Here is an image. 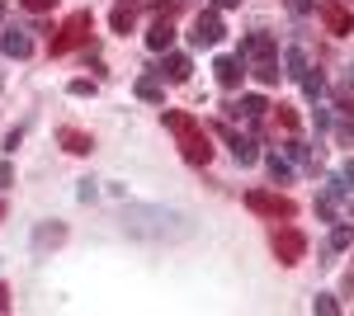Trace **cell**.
Returning a JSON list of instances; mask_svg holds the SVG:
<instances>
[{
    "mask_svg": "<svg viewBox=\"0 0 354 316\" xmlns=\"http://www.w3.org/2000/svg\"><path fill=\"white\" fill-rule=\"evenodd\" d=\"M165 128L175 132V142H180V156L189 160V165H208L213 160V142H208V132L203 123L185 113V109H165Z\"/></svg>",
    "mask_w": 354,
    "mask_h": 316,
    "instance_id": "cell-1",
    "label": "cell"
},
{
    "mask_svg": "<svg viewBox=\"0 0 354 316\" xmlns=\"http://www.w3.org/2000/svg\"><path fill=\"white\" fill-rule=\"evenodd\" d=\"M90 28H95V19H90V10H76L66 24L57 28V38H53V57H66V53H76V48H85L90 43Z\"/></svg>",
    "mask_w": 354,
    "mask_h": 316,
    "instance_id": "cell-2",
    "label": "cell"
},
{
    "mask_svg": "<svg viewBox=\"0 0 354 316\" xmlns=\"http://www.w3.org/2000/svg\"><path fill=\"white\" fill-rule=\"evenodd\" d=\"M245 208L260 212V217H274V222H293V198L288 194H274V189H250L245 194Z\"/></svg>",
    "mask_w": 354,
    "mask_h": 316,
    "instance_id": "cell-3",
    "label": "cell"
},
{
    "mask_svg": "<svg viewBox=\"0 0 354 316\" xmlns=\"http://www.w3.org/2000/svg\"><path fill=\"white\" fill-rule=\"evenodd\" d=\"M274 255H279V264H298L307 255V236H302L293 222H279L274 227Z\"/></svg>",
    "mask_w": 354,
    "mask_h": 316,
    "instance_id": "cell-4",
    "label": "cell"
},
{
    "mask_svg": "<svg viewBox=\"0 0 354 316\" xmlns=\"http://www.w3.org/2000/svg\"><path fill=\"white\" fill-rule=\"evenodd\" d=\"M222 33H227V28H222V19L208 10V15H198V19H194L189 43H194V48H213V43H222Z\"/></svg>",
    "mask_w": 354,
    "mask_h": 316,
    "instance_id": "cell-5",
    "label": "cell"
},
{
    "mask_svg": "<svg viewBox=\"0 0 354 316\" xmlns=\"http://www.w3.org/2000/svg\"><path fill=\"white\" fill-rule=\"evenodd\" d=\"M170 15H175V5H161L156 24H151V33H147V48H151V53H165V48L175 43V24H170Z\"/></svg>",
    "mask_w": 354,
    "mask_h": 316,
    "instance_id": "cell-6",
    "label": "cell"
},
{
    "mask_svg": "<svg viewBox=\"0 0 354 316\" xmlns=\"http://www.w3.org/2000/svg\"><path fill=\"white\" fill-rule=\"evenodd\" d=\"M218 132L227 137L232 156L241 160V165H255V160H260V151H255V142H250V137H241V132H236V128H227V123H218Z\"/></svg>",
    "mask_w": 354,
    "mask_h": 316,
    "instance_id": "cell-7",
    "label": "cell"
},
{
    "mask_svg": "<svg viewBox=\"0 0 354 316\" xmlns=\"http://www.w3.org/2000/svg\"><path fill=\"white\" fill-rule=\"evenodd\" d=\"M274 38L270 33H245L241 38V57H250V62H274Z\"/></svg>",
    "mask_w": 354,
    "mask_h": 316,
    "instance_id": "cell-8",
    "label": "cell"
},
{
    "mask_svg": "<svg viewBox=\"0 0 354 316\" xmlns=\"http://www.w3.org/2000/svg\"><path fill=\"white\" fill-rule=\"evenodd\" d=\"M322 24H326L330 33H350V28H354V15L345 10V5H335V0H326V5H322Z\"/></svg>",
    "mask_w": 354,
    "mask_h": 316,
    "instance_id": "cell-9",
    "label": "cell"
},
{
    "mask_svg": "<svg viewBox=\"0 0 354 316\" xmlns=\"http://www.w3.org/2000/svg\"><path fill=\"white\" fill-rule=\"evenodd\" d=\"M0 53H5V57H28V53H33V43H28L24 28H5V33H0Z\"/></svg>",
    "mask_w": 354,
    "mask_h": 316,
    "instance_id": "cell-10",
    "label": "cell"
},
{
    "mask_svg": "<svg viewBox=\"0 0 354 316\" xmlns=\"http://www.w3.org/2000/svg\"><path fill=\"white\" fill-rule=\"evenodd\" d=\"M213 71H218V85L222 90H236V85H241V57H218V66H213Z\"/></svg>",
    "mask_w": 354,
    "mask_h": 316,
    "instance_id": "cell-11",
    "label": "cell"
},
{
    "mask_svg": "<svg viewBox=\"0 0 354 316\" xmlns=\"http://www.w3.org/2000/svg\"><path fill=\"white\" fill-rule=\"evenodd\" d=\"M57 142H62L71 156H85V151L95 147V137H90V132H81V128H62V132H57Z\"/></svg>",
    "mask_w": 354,
    "mask_h": 316,
    "instance_id": "cell-12",
    "label": "cell"
},
{
    "mask_svg": "<svg viewBox=\"0 0 354 316\" xmlns=\"http://www.w3.org/2000/svg\"><path fill=\"white\" fill-rule=\"evenodd\" d=\"M109 24H113V33H133V24H137V0H118V5H113V15H109Z\"/></svg>",
    "mask_w": 354,
    "mask_h": 316,
    "instance_id": "cell-13",
    "label": "cell"
},
{
    "mask_svg": "<svg viewBox=\"0 0 354 316\" xmlns=\"http://www.w3.org/2000/svg\"><path fill=\"white\" fill-rule=\"evenodd\" d=\"M189 71H194V66H189V57H185V53H170V57H165V66H161V76L175 80V85L189 80Z\"/></svg>",
    "mask_w": 354,
    "mask_h": 316,
    "instance_id": "cell-14",
    "label": "cell"
},
{
    "mask_svg": "<svg viewBox=\"0 0 354 316\" xmlns=\"http://www.w3.org/2000/svg\"><path fill=\"white\" fill-rule=\"evenodd\" d=\"M62 241H66V227H62V222L38 227V232H33V245H38V250H53V245H62Z\"/></svg>",
    "mask_w": 354,
    "mask_h": 316,
    "instance_id": "cell-15",
    "label": "cell"
},
{
    "mask_svg": "<svg viewBox=\"0 0 354 316\" xmlns=\"http://www.w3.org/2000/svg\"><path fill=\"white\" fill-rule=\"evenodd\" d=\"M265 170H270V180H274V185H288V180H293V165L279 156V151H270V156H265Z\"/></svg>",
    "mask_w": 354,
    "mask_h": 316,
    "instance_id": "cell-16",
    "label": "cell"
},
{
    "mask_svg": "<svg viewBox=\"0 0 354 316\" xmlns=\"http://www.w3.org/2000/svg\"><path fill=\"white\" fill-rule=\"evenodd\" d=\"M137 95H142V100H151V104H161V100H165V85L156 76H142V80H137Z\"/></svg>",
    "mask_w": 354,
    "mask_h": 316,
    "instance_id": "cell-17",
    "label": "cell"
},
{
    "mask_svg": "<svg viewBox=\"0 0 354 316\" xmlns=\"http://www.w3.org/2000/svg\"><path fill=\"white\" fill-rule=\"evenodd\" d=\"M265 109H270V104H265V100H260V95H245L241 104H232V113H245V118H260V113H265Z\"/></svg>",
    "mask_w": 354,
    "mask_h": 316,
    "instance_id": "cell-18",
    "label": "cell"
},
{
    "mask_svg": "<svg viewBox=\"0 0 354 316\" xmlns=\"http://www.w3.org/2000/svg\"><path fill=\"white\" fill-rule=\"evenodd\" d=\"M279 76H283L279 62H255V80H260V85H279Z\"/></svg>",
    "mask_w": 354,
    "mask_h": 316,
    "instance_id": "cell-19",
    "label": "cell"
},
{
    "mask_svg": "<svg viewBox=\"0 0 354 316\" xmlns=\"http://www.w3.org/2000/svg\"><path fill=\"white\" fill-rule=\"evenodd\" d=\"M274 123H279L283 132H298V113H293L288 104H279V109H274Z\"/></svg>",
    "mask_w": 354,
    "mask_h": 316,
    "instance_id": "cell-20",
    "label": "cell"
},
{
    "mask_svg": "<svg viewBox=\"0 0 354 316\" xmlns=\"http://www.w3.org/2000/svg\"><path fill=\"white\" fill-rule=\"evenodd\" d=\"M302 90H307V95L317 100V95L326 90V80H322V71H302Z\"/></svg>",
    "mask_w": 354,
    "mask_h": 316,
    "instance_id": "cell-21",
    "label": "cell"
},
{
    "mask_svg": "<svg viewBox=\"0 0 354 316\" xmlns=\"http://www.w3.org/2000/svg\"><path fill=\"white\" fill-rule=\"evenodd\" d=\"M330 245H335V250H345V245H354V227H345V222H340V227L330 232Z\"/></svg>",
    "mask_w": 354,
    "mask_h": 316,
    "instance_id": "cell-22",
    "label": "cell"
},
{
    "mask_svg": "<svg viewBox=\"0 0 354 316\" xmlns=\"http://www.w3.org/2000/svg\"><path fill=\"white\" fill-rule=\"evenodd\" d=\"M312 307H317V312H322V316H335V312H340V302H335V297H330V292H322V297H317V302H312Z\"/></svg>",
    "mask_w": 354,
    "mask_h": 316,
    "instance_id": "cell-23",
    "label": "cell"
},
{
    "mask_svg": "<svg viewBox=\"0 0 354 316\" xmlns=\"http://www.w3.org/2000/svg\"><path fill=\"white\" fill-rule=\"evenodd\" d=\"M66 90H71V95H95V80L76 76V80H71V85H66Z\"/></svg>",
    "mask_w": 354,
    "mask_h": 316,
    "instance_id": "cell-24",
    "label": "cell"
},
{
    "mask_svg": "<svg viewBox=\"0 0 354 316\" xmlns=\"http://www.w3.org/2000/svg\"><path fill=\"white\" fill-rule=\"evenodd\" d=\"M19 5H24V10H28V15H43V10H53V5H57V0H19Z\"/></svg>",
    "mask_w": 354,
    "mask_h": 316,
    "instance_id": "cell-25",
    "label": "cell"
},
{
    "mask_svg": "<svg viewBox=\"0 0 354 316\" xmlns=\"http://www.w3.org/2000/svg\"><path fill=\"white\" fill-rule=\"evenodd\" d=\"M302 71H307V66H302V53H288V76L302 80Z\"/></svg>",
    "mask_w": 354,
    "mask_h": 316,
    "instance_id": "cell-26",
    "label": "cell"
},
{
    "mask_svg": "<svg viewBox=\"0 0 354 316\" xmlns=\"http://www.w3.org/2000/svg\"><path fill=\"white\" fill-rule=\"evenodd\" d=\"M288 156L302 160V165H312V160H307V147H302V142H288Z\"/></svg>",
    "mask_w": 354,
    "mask_h": 316,
    "instance_id": "cell-27",
    "label": "cell"
},
{
    "mask_svg": "<svg viewBox=\"0 0 354 316\" xmlns=\"http://www.w3.org/2000/svg\"><path fill=\"white\" fill-rule=\"evenodd\" d=\"M335 104H340V113H345V118H354V100H350V95H340Z\"/></svg>",
    "mask_w": 354,
    "mask_h": 316,
    "instance_id": "cell-28",
    "label": "cell"
},
{
    "mask_svg": "<svg viewBox=\"0 0 354 316\" xmlns=\"http://www.w3.org/2000/svg\"><path fill=\"white\" fill-rule=\"evenodd\" d=\"M10 180H15V165H0V189L10 185Z\"/></svg>",
    "mask_w": 354,
    "mask_h": 316,
    "instance_id": "cell-29",
    "label": "cell"
},
{
    "mask_svg": "<svg viewBox=\"0 0 354 316\" xmlns=\"http://www.w3.org/2000/svg\"><path fill=\"white\" fill-rule=\"evenodd\" d=\"M312 10V0H293V15H307Z\"/></svg>",
    "mask_w": 354,
    "mask_h": 316,
    "instance_id": "cell-30",
    "label": "cell"
},
{
    "mask_svg": "<svg viewBox=\"0 0 354 316\" xmlns=\"http://www.w3.org/2000/svg\"><path fill=\"white\" fill-rule=\"evenodd\" d=\"M213 5H218V10H236L241 0H213Z\"/></svg>",
    "mask_w": 354,
    "mask_h": 316,
    "instance_id": "cell-31",
    "label": "cell"
},
{
    "mask_svg": "<svg viewBox=\"0 0 354 316\" xmlns=\"http://www.w3.org/2000/svg\"><path fill=\"white\" fill-rule=\"evenodd\" d=\"M350 90H354V71H350Z\"/></svg>",
    "mask_w": 354,
    "mask_h": 316,
    "instance_id": "cell-32",
    "label": "cell"
},
{
    "mask_svg": "<svg viewBox=\"0 0 354 316\" xmlns=\"http://www.w3.org/2000/svg\"><path fill=\"white\" fill-rule=\"evenodd\" d=\"M0 15H5V0H0Z\"/></svg>",
    "mask_w": 354,
    "mask_h": 316,
    "instance_id": "cell-33",
    "label": "cell"
},
{
    "mask_svg": "<svg viewBox=\"0 0 354 316\" xmlns=\"http://www.w3.org/2000/svg\"><path fill=\"white\" fill-rule=\"evenodd\" d=\"M0 217H5V203H0Z\"/></svg>",
    "mask_w": 354,
    "mask_h": 316,
    "instance_id": "cell-34",
    "label": "cell"
},
{
    "mask_svg": "<svg viewBox=\"0 0 354 316\" xmlns=\"http://www.w3.org/2000/svg\"><path fill=\"white\" fill-rule=\"evenodd\" d=\"M350 208H354V203H350Z\"/></svg>",
    "mask_w": 354,
    "mask_h": 316,
    "instance_id": "cell-35",
    "label": "cell"
}]
</instances>
